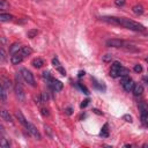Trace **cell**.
<instances>
[{"instance_id": "cell-1", "label": "cell", "mask_w": 148, "mask_h": 148, "mask_svg": "<svg viewBox=\"0 0 148 148\" xmlns=\"http://www.w3.org/2000/svg\"><path fill=\"white\" fill-rule=\"evenodd\" d=\"M118 26H121L126 29H130L132 31H145V27L133 20L130 19H126V17H118Z\"/></svg>"}, {"instance_id": "cell-2", "label": "cell", "mask_w": 148, "mask_h": 148, "mask_svg": "<svg viewBox=\"0 0 148 148\" xmlns=\"http://www.w3.org/2000/svg\"><path fill=\"white\" fill-rule=\"evenodd\" d=\"M20 74H21V78H22L29 86L31 87H35L36 86V82H35V79H34V75L30 71H28L27 68H22L20 71Z\"/></svg>"}, {"instance_id": "cell-3", "label": "cell", "mask_w": 148, "mask_h": 148, "mask_svg": "<svg viewBox=\"0 0 148 148\" xmlns=\"http://www.w3.org/2000/svg\"><path fill=\"white\" fill-rule=\"evenodd\" d=\"M25 127L28 130V132L36 139V140H40L42 139V135H40V133H39V131L36 129V126L35 125H33L31 123H27V125L25 126Z\"/></svg>"}, {"instance_id": "cell-4", "label": "cell", "mask_w": 148, "mask_h": 148, "mask_svg": "<svg viewBox=\"0 0 148 148\" xmlns=\"http://www.w3.org/2000/svg\"><path fill=\"white\" fill-rule=\"evenodd\" d=\"M105 45L108 48H124L125 42L121 39H117V38H111L105 42Z\"/></svg>"}, {"instance_id": "cell-5", "label": "cell", "mask_w": 148, "mask_h": 148, "mask_svg": "<svg viewBox=\"0 0 148 148\" xmlns=\"http://www.w3.org/2000/svg\"><path fill=\"white\" fill-rule=\"evenodd\" d=\"M14 92H15L16 97H17L21 102L25 101V92H23V88H22V84H21L20 82H17V81H16V83H15Z\"/></svg>"}, {"instance_id": "cell-6", "label": "cell", "mask_w": 148, "mask_h": 148, "mask_svg": "<svg viewBox=\"0 0 148 148\" xmlns=\"http://www.w3.org/2000/svg\"><path fill=\"white\" fill-rule=\"evenodd\" d=\"M121 67V64L119 61H113V64L111 65V70H110V76L111 78H118L119 75V70Z\"/></svg>"}, {"instance_id": "cell-7", "label": "cell", "mask_w": 148, "mask_h": 148, "mask_svg": "<svg viewBox=\"0 0 148 148\" xmlns=\"http://www.w3.org/2000/svg\"><path fill=\"white\" fill-rule=\"evenodd\" d=\"M23 54L21 53V52H16V53H13L12 57H11V62L13 65H19L20 62H22L23 60Z\"/></svg>"}, {"instance_id": "cell-8", "label": "cell", "mask_w": 148, "mask_h": 148, "mask_svg": "<svg viewBox=\"0 0 148 148\" xmlns=\"http://www.w3.org/2000/svg\"><path fill=\"white\" fill-rule=\"evenodd\" d=\"M49 86H50L54 92H60V90L62 89V87H64V84H62L61 81L53 79L51 82H49Z\"/></svg>"}, {"instance_id": "cell-9", "label": "cell", "mask_w": 148, "mask_h": 148, "mask_svg": "<svg viewBox=\"0 0 148 148\" xmlns=\"http://www.w3.org/2000/svg\"><path fill=\"white\" fill-rule=\"evenodd\" d=\"M100 19L103 22H107V23L113 25V26H118V17H116V16H102Z\"/></svg>"}, {"instance_id": "cell-10", "label": "cell", "mask_w": 148, "mask_h": 148, "mask_svg": "<svg viewBox=\"0 0 148 148\" xmlns=\"http://www.w3.org/2000/svg\"><path fill=\"white\" fill-rule=\"evenodd\" d=\"M132 92H133V95L137 96V97L140 96V95H142V93H143L142 84H140V83H134V87H133Z\"/></svg>"}, {"instance_id": "cell-11", "label": "cell", "mask_w": 148, "mask_h": 148, "mask_svg": "<svg viewBox=\"0 0 148 148\" xmlns=\"http://www.w3.org/2000/svg\"><path fill=\"white\" fill-rule=\"evenodd\" d=\"M138 108H139L140 115H148V108H147V104L145 101H141L138 103Z\"/></svg>"}, {"instance_id": "cell-12", "label": "cell", "mask_w": 148, "mask_h": 148, "mask_svg": "<svg viewBox=\"0 0 148 148\" xmlns=\"http://www.w3.org/2000/svg\"><path fill=\"white\" fill-rule=\"evenodd\" d=\"M133 87H134V81L130 78L129 80H127V82L126 83H124L123 84V88L125 89V92H127V93H130V92H132V89H133Z\"/></svg>"}, {"instance_id": "cell-13", "label": "cell", "mask_w": 148, "mask_h": 148, "mask_svg": "<svg viewBox=\"0 0 148 148\" xmlns=\"http://www.w3.org/2000/svg\"><path fill=\"white\" fill-rule=\"evenodd\" d=\"M15 117L17 118V120H19L21 124H22L23 126H26V125H27V123H28V121H27L26 117L23 116V113L21 112L20 110H16V111H15Z\"/></svg>"}, {"instance_id": "cell-14", "label": "cell", "mask_w": 148, "mask_h": 148, "mask_svg": "<svg viewBox=\"0 0 148 148\" xmlns=\"http://www.w3.org/2000/svg\"><path fill=\"white\" fill-rule=\"evenodd\" d=\"M0 117L8 123H13L12 116L9 115V111H7V110H0Z\"/></svg>"}, {"instance_id": "cell-15", "label": "cell", "mask_w": 148, "mask_h": 148, "mask_svg": "<svg viewBox=\"0 0 148 148\" xmlns=\"http://www.w3.org/2000/svg\"><path fill=\"white\" fill-rule=\"evenodd\" d=\"M100 135H101L102 138H108V137H109V125H108V123H105V124L103 125Z\"/></svg>"}, {"instance_id": "cell-16", "label": "cell", "mask_w": 148, "mask_h": 148, "mask_svg": "<svg viewBox=\"0 0 148 148\" xmlns=\"http://www.w3.org/2000/svg\"><path fill=\"white\" fill-rule=\"evenodd\" d=\"M31 65H33L34 67H36V68H40L42 66L44 65V61H43V59H40V58H35V59L31 61Z\"/></svg>"}, {"instance_id": "cell-17", "label": "cell", "mask_w": 148, "mask_h": 148, "mask_svg": "<svg viewBox=\"0 0 148 148\" xmlns=\"http://www.w3.org/2000/svg\"><path fill=\"white\" fill-rule=\"evenodd\" d=\"M92 81H93V84H94V87H95L96 89L102 90V92H104V90H105V86L103 84V82L101 83V82L96 81V79H95V78H92Z\"/></svg>"}, {"instance_id": "cell-18", "label": "cell", "mask_w": 148, "mask_h": 148, "mask_svg": "<svg viewBox=\"0 0 148 148\" xmlns=\"http://www.w3.org/2000/svg\"><path fill=\"white\" fill-rule=\"evenodd\" d=\"M13 19V15L8 14V13H0V21L3 22H9Z\"/></svg>"}, {"instance_id": "cell-19", "label": "cell", "mask_w": 148, "mask_h": 148, "mask_svg": "<svg viewBox=\"0 0 148 148\" xmlns=\"http://www.w3.org/2000/svg\"><path fill=\"white\" fill-rule=\"evenodd\" d=\"M21 51V46L19 43H13L9 48V53L13 54V53H16V52H20Z\"/></svg>"}, {"instance_id": "cell-20", "label": "cell", "mask_w": 148, "mask_h": 148, "mask_svg": "<svg viewBox=\"0 0 148 148\" xmlns=\"http://www.w3.org/2000/svg\"><path fill=\"white\" fill-rule=\"evenodd\" d=\"M20 52L23 54V57L30 56V54L33 53V49H31L30 46H22V48H21V51H20Z\"/></svg>"}, {"instance_id": "cell-21", "label": "cell", "mask_w": 148, "mask_h": 148, "mask_svg": "<svg viewBox=\"0 0 148 148\" xmlns=\"http://www.w3.org/2000/svg\"><path fill=\"white\" fill-rule=\"evenodd\" d=\"M132 11H133L134 14H137V15H141V14L143 13V7H142L141 5H135V6L132 8Z\"/></svg>"}, {"instance_id": "cell-22", "label": "cell", "mask_w": 148, "mask_h": 148, "mask_svg": "<svg viewBox=\"0 0 148 148\" xmlns=\"http://www.w3.org/2000/svg\"><path fill=\"white\" fill-rule=\"evenodd\" d=\"M9 8V4L6 1V0H0V12L6 11Z\"/></svg>"}, {"instance_id": "cell-23", "label": "cell", "mask_w": 148, "mask_h": 148, "mask_svg": "<svg viewBox=\"0 0 148 148\" xmlns=\"http://www.w3.org/2000/svg\"><path fill=\"white\" fill-rule=\"evenodd\" d=\"M0 147H4V148H8L9 147V142L3 135H0Z\"/></svg>"}, {"instance_id": "cell-24", "label": "cell", "mask_w": 148, "mask_h": 148, "mask_svg": "<svg viewBox=\"0 0 148 148\" xmlns=\"http://www.w3.org/2000/svg\"><path fill=\"white\" fill-rule=\"evenodd\" d=\"M43 78H44V80H46V82L49 83V82H51L52 80H53V78H52V75L50 74V72L49 71H44L43 72Z\"/></svg>"}, {"instance_id": "cell-25", "label": "cell", "mask_w": 148, "mask_h": 148, "mask_svg": "<svg viewBox=\"0 0 148 148\" xmlns=\"http://www.w3.org/2000/svg\"><path fill=\"white\" fill-rule=\"evenodd\" d=\"M76 86L83 92V94H86V95H89L90 93H89V90H88V88L86 87V86H83V84L82 83H80V82H76Z\"/></svg>"}, {"instance_id": "cell-26", "label": "cell", "mask_w": 148, "mask_h": 148, "mask_svg": "<svg viewBox=\"0 0 148 148\" xmlns=\"http://www.w3.org/2000/svg\"><path fill=\"white\" fill-rule=\"evenodd\" d=\"M3 86H4V88L7 90V89H9L11 87H12V82H11V80H8L7 78H4V80H3Z\"/></svg>"}, {"instance_id": "cell-27", "label": "cell", "mask_w": 148, "mask_h": 148, "mask_svg": "<svg viewBox=\"0 0 148 148\" xmlns=\"http://www.w3.org/2000/svg\"><path fill=\"white\" fill-rule=\"evenodd\" d=\"M129 74H130V70L121 66L120 70H119V75L118 76H124V75H129Z\"/></svg>"}, {"instance_id": "cell-28", "label": "cell", "mask_w": 148, "mask_h": 148, "mask_svg": "<svg viewBox=\"0 0 148 148\" xmlns=\"http://www.w3.org/2000/svg\"><path fill=\"white\" fill-rule=\"evenodd\" d=\"M0 60H3V61L7 60V53L5 52L4 49H0Z\"/></svg>"}, {"instance_id": "cell-29", "label": "cell", "mask_w": 148, "mask_h": 148, "mask_svg": "<svg viewBox=\"0 0 148 148\" xmlns=\"http://www.w3.org/2000/svg\"><path fill=\"white\" fill-rule=\"evenodd\" d=\"M102 59H103V61H104V62H109V61H111V60H112V54L107 53V54H104V56L102 57Z\"/></svg>"}, {"instance_id": "cell-30", "label": "cell", "mask_w": 148, "mask_h": 148, "mask_svg": "<svg viewBox=\"0 0 148 148\" xmlns=\"http://www.w3.org/2000/svg\"><path fill=\"white\" fill-rule=\"evenodd\" d=\"M27 35H28V37H29V38H34V37H35V36L37 35V30H36V29H33V30H29Z\"/></svg>"}, {"instance_id": "cell-31", "label": "cell", "mask_w": 148, "mask_h": 148, "mask_svg": "<svg viewBox=\"0 0 148 148\" xmlns=\"http://www.w3.org/2000/svg\"><path fill=\"white\" fill-rule=\"evenodd\" d=\"M123 119H124L125 121H127V123H132V121H133V118H132L131 115H124V116H123Z\"/></svg>"}, {"instance_id": "cell-32", "label": "cell", "mask_w": 148, "mask_h": 148, "mask_svg": "<svg viewBox=\"0 0 148 148\" xmlns=\"http://www.w3.org/2000/svg\"><path fill=\"white\" fill-rule=\"evenodd\" d=\"M89 102H90V100H89V98H86V100H84V101H82V103L80 104V108H81V109H83V108H86V107H87V105L89 104Z\"/></svg>"}, {"instance_id": "cell-33", "label": "cell", "mask_w": 148, "mask_h": 148, "mask_svg": "<svg viewBox=\"0 0 148 148\" xmlns=\"http://www.w3.org/2000/svg\"><path fill=\"white\" fill-rule=\"evenodd\" d=\"M57 71H58V72H59V73H60L62 76H66V71L64 70V67H62L61 65H60L59 67H57Z\"/></svg>"}, {"instance_id": "cell-34", "label": "cell", "mask_w": 148, "mask_h": 148, "mask_svg": "<svg viewBox=\"0 0 148 148\" xmlns=\"http://www.w3.org/2000/svg\"><path fill=\"white\" fill-rule=\"evenodd\" d=\"M130 79V76L129 75H124V76H120V84H121V86H123V84L124 83H126V82H127V80Z\"/></svg>"}, {"instance_id": "cell-35", "label": "cell", "mask_w": 148, "mask_h": 148, "mask_svg": "<svg viewBox=\"0 0 148 148\" xmlns=\"http://www.w3.org/2000/svg\"><path fill=\"white\" fill-rule=\"evenodd\" d=\"M52 65L57 68V67H59L60 66V62H59V60H58V58H53L52 59Z\"/></svg>"}, {"instance_id": "cell-36", "label": "cell", "mask_w": 148, "mask_h": 148, "mask_svg": "<svg viewBox=\"0 0 148 148\" xmlns=\"http://www.w3.org/2000/svg\"><path fill=\"white\" fill-rule=\"evenodd\" d=\"M125 3H126V0H115V4L117 5V6H124L125 5Z\"/></svg>"}, {"instance_id": "cell-37", "label": "cell", "mask_w": 148, "mask_h": 148, "mask_svg": "<svg viewBox=\"0 0 148 148\" xmlns=\"http://www.w3.org/2000/svg\"><path fill=\"white\" fill-rule=\"evenodd\" d=\"M134 72H137V73H141V72H142V66L139 65V64H137V65L134 66Z\"/></svg>"}, {"instance_id": "cell-38", "label": "cell", "mask_w": 148, "mask_h": 148, "mask_svg": "<svg viewBox=\"0 0 148 148\" xmlns=\"http://www.w3.org/2000/svg\"><path fill=\"white\" fill-rule=\"evenodd\" d=\"M44 129H45V132H48V134H49L50 137H52V132H51L50 126H48V125H44Z\"/></svg>"}, {"instance_id": "cell-39", "label": "cell", "mask_w": 148, "mask_h": 148, "mask_svg": "<svg viewBox=\"0 0 148 148\" xmlns=\"http://www.w3.org/2000/svg\"><path fill=\"white\" fill-rule=\"evenodd\" d=\"M42 98H43V100H42L43 102H46V101H48V94H46V93H43V94H42Z\"/></svg>"}, {"instance_id": "cell-40", "label": "cell", "mask_w": 148, "mask_h": 148, "mask_svg": "<svg viewBox=\"0 0 148 148\" xmlns=\"http://www.w3.org/2000/svg\"><path fill=\"white\" fill-rule=\"evenodd\" d=\"M42 115H43V116H49V111L46 109H42Z\"/></svg>"}, {"instance_id": "cell-41", "label": "cell", "mask_w": 148, "mask_h": 148, "mask_svg": "<svg viewBox=\"0 0 148 148\" xmlns=\"http://www.w3.org/2000/svg\"><path fill=\"white\" fill-rule=\"evenodd\" d=\"M72 111H73V109H72L71 107L66 109V113H67V115H72Z\"/></svg>"}, {"instance_id": "cell-42", "label": "cell", "mask_w": 148, "mask_h": 148, "mask_svg": "<svg viewBox=\"0 0 148 148\" xmlns=\"http://www.w3.org/2000/svg\"><path fill=\"white\" fill-rule=\"evenodd\" d=\"M93 112H94V113H96V115H103V113H102L98 109H93Z\"/></svg>"}, {"instance_id": "cell-43", "label": "cell", "mask_w": 148, "mask_h": 148, "mask_svg": "<svg viewBox=\"0 0 148 148\" xmlns=\"http://www.w3.org/2000/svg\"><path fill=\"white\" fill-rule=\"evenodd\" d=\"M84 74H86V73H84V71H80V72H79V74H78V76H79V78H82Z\"/></svg>"}, {"instance_id": "cell-44", "label": "cell", "mask_w": 148, "mask_h": 148, "mask_svg": "<svg viewBox=\"0 0 148 148\" xmlns=\"http://www.w3.org/2000/svg\"><path fill=\"white\" fill-rule=\"evenodd\" d=\"M0 132H1V133H4V132H5V127H4L3 125H0Z\"/></svg>"}]
</instances>
